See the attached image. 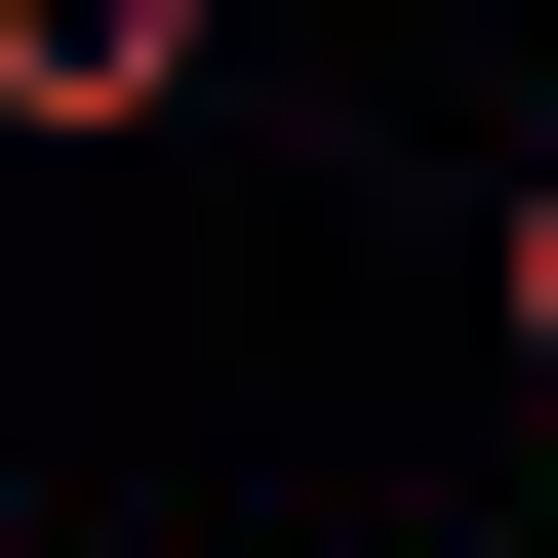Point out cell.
I'll return each mask as SVG.
<instances>
[{"mask_svg": "<svg viewBox=\"0 0 558 558\" xmlns=\"http://www.w3.org/2000/svg\"><path fill=\"white\" fill-rule=\"evenodd\" d=\"M0 120H40V160H120V120H199V0H0Z\"/></svg>", "mask_w": 558, "mask_h": 558, "instance_id": "cell-1", "label": "cell"}, {"mask_svg": "<svg viewBox=\"0 0 558 558\" xmlns=\"http://www.w3.org/2000/svg\"><path fill=\"white\" fill-rule=\"evenodd\" d=\"M478 319H519V399H558V160H519V240H478Z\"/></svg>", "mask_w": 558, "mask_h": 558, "instance_id": "cell-2", "label": "cell"}]
</instances>
